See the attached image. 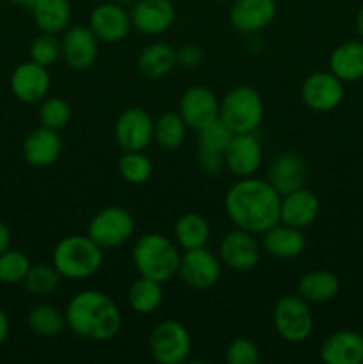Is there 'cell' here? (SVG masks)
I'll return each mask as SVG.
<instances>
[{"label": "cell", "instance_id": "cell-30", "mask_svg": "<svg viewBox=\"0 0 363 364\" xmlns=\"http://www.w3.org/2000/svg\"><path fill=\"white\" fill-rule=\"evenodd\" d=\"M164 301L162 283L139 276L128 288V306L137 315H152Z\"/></svg>", "mask_w": 363, "mask_h": 364}, {"label": "cell", "instance_id": "cell-5", "mask_svg": "<svg viewBox=\"0 0 363 364\" xmlns=\"http://www.w3.org/2000/svg\"><path fill=\"white\" fill-rule=\"evenodd\" d=\"M263 100L251 85H235L219 103V119L233 134H255L263 121Z\"/></svg>", "mask_w": 363, "mask_h": 364}, {"label": "cell", "instance_id": "cell-44", "mask_svg": "<svg viewBox=\"0 0 363 364\" xmlns=\"http://www.w3.org/2000/svg\"><path fill=\"white\" fill-rule=\"evenodd\" d=\"M356 32H358V36L363 41V7L358 11V14H356Z\"/></svg>", "mask_w": 363, "mask_h": 364}, {"label": "cell", "instance_id": "cell-25", "mask_svg": "<svg viewBox=\"0 0 363 364\" xmlns=\"http://www.w3.org/2000/svg\"><path fill=\"white\" fill-rule=\"evenodd\" d=\"M177 68V48L164 41L149 43L137 57V70L148 80L167 77Z\"/></svg>", "mask_w": 363, "mask_h": 364}, {"label": "cell", "instance_id": "cell-20", "mask_svg": "<svg viewBox=\"0 0 363 364\" xmlns=\"http://www.w3.org/2000/svg\"><path fill=\"white\" fill-rule=\"evenodd\" d=\"M306 176H308L306 160L298 151H285L270 162L267 181L276 188L278 194L285 196L305 187Z\"/></svg>", "mask_w": 363, "mask_h": 364}, {"label": "cell", "instance_id": "cell-18", "mask_svg": "<svg viewBox=\"0 0 363 364\" xmlns=\"http://www.w3.org/2000/svg\"><path fill=\"white\" fill-rule=\"evenodd\" d=\"M132 28L144 36H160L169 31L177 18L171 0H135L130 6Z\"/></svg>", "mask_w": 363, "mask_h": 364}, {"label": "cell", "instance_id": "cell-3", "mask_svg": "<svg viewBox=\"0 0 363 364\" xmlns=\"http://www.w3.org/2000/svg\"><path fill=\"white\" fill-rule=\"evenodd\" d=\"M180 258L182 251L177 242L162 233L142 235L132 249V263L139 276L162 284L178 276Z\"/></svg>", "mask_w": 363, "mask_h": 364}, {"label": "cell", "instance_id": "cell-12", "mask_svg": "<svg viewBox=\"0 0 363 364\" xmlns=\"http://www.w3.org/2000/svg\"><path fill=\"white\" fill-rule=\"evenodd\" d=\"M301 100L313 112H331L344 102V82L331 71H315L302 80Z\"/></svg>", "mask_w": 363, "mask_h": 364}, {"label": "cell", "instance_id": "cell-26", "mask_svg": "<svg viewBox=\"0 0 363 364\" xmlns=\"http://www.w3.org/2000/svg\"><path fill=\"white\" fill-rule=\"evenodd\" d=\"M340 294V279L330 270H310L302 274L298 283V295L310 304H322L333 301Z\"/></svg>", "mask_w": 363, "mask_h": 364}, {"label": "cell", "instance_id": "cell-10", "mask_svg": "<svg viewBox=\"0 0 363 364\" xmlns=\"http://www.w3.org/2000/svg\"><path fill=\"white\" fill-rule=\"evenodd\" d=\"M255 237L256 235L238 230V228L223 235L217 247L221 263L235 272H249L255 269L258 265L260 251H262V245Z\"/></svg>", "mask_w": 363, "mask_h": 364}, {"label": "cell", "instance_id": "cell-4", "mask_svg": "<svg viewBox=\"0 0 363 364\" xmlns=\"http://www.w3.org/2000/svg\"><path fill=\"white\" fill-rule=\"evenodd\" d=\"M103 263V249L88 235H70L56 245L52 265L60 277L70 281L88 279L95 276Z\"/></svg>", "mask_w": 363, "mask_h": 364}, {"label": "cell", "instance_id": "cell-29", "mask_svg": "<svg viewBox=\"0 0 363 364\" xmlns=\"http://www.w3.org/2000/svg\"><path fill=\"white\" fill-rule=\"evenodd\" d=\"M210 235H212V230H210V224L206 220V217L196 212H189L178 217L173 228L174 242L184 251L206 247V244L210 240Z\"/></svg>", "mask_w": 363, "mask_h": 364}, {"label": "cell", "instance_id": "cell-45", "mask_svg": "<svg viewBox=\"0 0 363 364\" xmlns=\"http://www.w3.org/2000/svg\"><path fill=\"white\" fill-rule=\"evenodd\" d=\"M6 2H9V4H14V6L28 7V9H31V6H32V4H34V0H6Z\"/></svg>", "mask_w": 363, "mask_h": 364}, {"label": "cell", "instance_id": "cell-6", "mask_svg": "<svg viewBox=\"0 0 363 364\" xmlns=\"http://www.w3.org/2000/svg\"><path fill=\"white\" fill-rule=\"evenodd\" d=\"M273 326L278 336L287 343H302L308 340L315 327L310 302L299 295H283L273 309Z\"/></svg>", "mask_w": 363, "mask_h": 364}, {"label": "cell", "instance_id": "cell-1", "mask_svg": "<svg viewBox=\"0 0 363 364\" xmlns=\"http://www.w3.org/2000/svg\"><path fill=\"white\" fill-rule=\"evenodd\" d=\"M281 196L263 178H238L224 196L228 219L238 230L253 235L265 233L280 223Z\"/></svg>", "mask_w": 363, "mask_h": 364}, {"label": "cell", "instance_id": "cell-21", "mask_svg": "<svg viewBox=\"0 0 363 364\" xmlns=\"http://www.w3.org/2000/svg\"><path fill=\"white\" fill-rule=\"evenodd\" d=\"M320 212V201L312 191L301 187L294 192L281 196V208H280V223L288 224V226L305 228L312 226Z\"/></svg>", "mask_w": 363, "mask_h": 364}, {"label": "cell", "instance_id": "cell-33", "mask_svg": "<svg viewBox=\"0 0 363 364\" xmlns=\"http://www.w3.org/2000/svg\"><path fill=\"white\" fill-rule=\"evenodd\" d=\"M60 274L57 269L48 263H34L28 269L27 276L23 279L25 290L36 297H48L53 291L59 288L60 284Z\"/></svg>", "mask_w": 363, "mask_h": 364}, {"label": "cell", "instance_id": "cell-28", "mask_svg": "<svg viewBox=\"0 0 363 364\" xmlns=\"http://www.w3.org/2000/svg\"><path fill=\"white\" fill-rule=\"evenodd\" d=\"M330 71L344 84L363 78V41H347L337 46L330 55Z\"/></svg>", "mask_w": 363, "mask_h": 364}, {"label": "cell", "instance_id": "cell-8", "mask_svg": "<svg viewBox=\"0 0 363 364\" xmlns=\"http://www.w3.org/2000/svg\"><path fill=\"white\" fill-rule=\"evenodd\" d=\"M135 231L134 217L123 206H105L88 223V237L102 249H116L130 240Z\"/></svg>", "mask_w": 363, "mask_h": 364}, {"label": "cell", "instance_id": "cell-15", "mask_svg": "<svg viewBox=\"0 0 363 364\" xmlns=\"http://www.w3.org/2000/svg\"><path fill=\"white\" fill-rule=\"evenodd\" d=\"M11 92L14 98L21 103H39L48 96L52 87V78L46 66L34 63V60H25L20 63L13 70L9 78Z\"/></svg>", "mask_w": 363, "mask_h": 364}, {"label": "cell", "instance_id": "cell-47", "mask_svg": "<svg viewBox=\"0 0 363 364\" xmlns=\"http://www.w3.org/2000/svg\"><path fill=\"white\" fill-rule=\"evenodd\" d=\"M217 2H223V4H231L233 0H217Z\"/></svg>", "mask_w": 363, "mask_h": 364}, {"label": "cell", "instance_id": "cell-41", "mask_svg": "<svg viewBox=\"0 0 363 364\" xmlns=\"http://www.w3.org/2000/svg\"><path fill=\"white\" fill-rule=\"evenodd\" d=\"M196 160H198V166L201 169V173L206 174V176H217V174H221L226 169V166H224V153L198 148Z\"/></svg>", "mask_w": 363, "mask_h": 364}, {"label": "cell", "instance_id": "cell-24", "mask_svg": "<svg viewBox=\"0 0 363 364\" xmlns=\"http://www.w3.org/2000/svg\"><path fill=\"white\" fill-rule=\"evenodd\" d=\"M63 151V139L59 132L39 127L32 130L23 141V156L32 167H48L59 160Z\"/></svg>", "mask_w": 363, "mask_h": 364}, {"label": "cell", "instance_id": "cell-22", "mask_svg": "<svg viewBox=\"0 0 363 364\" xmlns=\"http://www.w3.org/2000/svg\"><path fill=\"white\" fill-rule=\"evenodd\" d=\"M262 251L276 259H294L302 255L306 247V238L302 230L288 224L278 223L260 235Z\"/></svg>", "mask_w": 363, "mask_h": 364}, {"label": "cell", "instance_id": "cell-32", "mask_svg": "<svg viewBox=\"0 0 363 364\" xmlns=\"http://www.w3.org/2000/svg\"><path fill=\"white\" fill-rule=\"evenodd\" d=\"M27 326L34 334L43 338H52L63 333L66 327L64 313L52 304H38L28 311Z\"/></svg>", "mask_w": 363, "mask_h": 364}, {"label": "cell", "instance_id": "cell-27", "mask_svg": "<svg viewBox=\"0 0 363 364\" xmlns=\"http://www.w3.org/2000/svg\"><path fill=\"white\" fill-rule=\"evenodd\" d=\"M36 27L41 32L60 34L70 27L71 4L70 0H34L31 6Z\"/></svg>", "mask_w": 363, "mask_h": 364}, {"label": "cell", "instance_id": "cell-2", "mask_svg": "<svg viewBox=\"0 0 363 364\" xmlns=\"http://www.w3.org/2000/svg\"><path fill=\"white\" fill-rule=\"evenodd\" d=\"M64 318L71 333L95 343L114 340L123 326L120 306L100 290H82L75 294L64 309Z\"/></svg>", "mask_w": 363, "mask_h": 364}, {"label": "cell", "instance_id": "cell-46", "mask_svg": "<svg viewBox=\"0 0 363 364\" xmlns=\"http://www.w3.org/2000/svg\"><path fill=\"white\" fill-rule=\"evenodd\" d=\"M112 2L120 4V6H123V7H128V6H132V4H134L135 0H112Z\"/></svg>", "mask_w": 363, "mask_h": 364}, {"label": "cell", "instance_id": "cell-23", "mask_svg": "<svg viewBox=\"0 0 363 364\" xmlns=\"http://www.w3.org/2000/svg\"><path fill=\"white\" fill-rule=\"evenodd\" d=\"M320 359L326 364H362L363 336L351 329L335 331L320 345Z\"/></svg>", "mask_w": 363, "mask_h": 364}, {"label": "cell", "instance_id": "cell-35", "mask_svg": "<svg viewBox=\"0 0 363 364\" xmlns=\"http://www.w3.org/2000/svg\"><path fill=\"white\" fill-rule=\"evenodd\" d=\"M39 123L41 127L52 128V130H63L68 127L71 119V107L60 96H46L43 102H39Z\"/></svg>", "mask_w": 363, "mask_h": 364}, {"label": "cell", "instance_id": "cell-14", "mask_svg": "<svg viewBox=\"0 0 363 364\" xmlns=\"http://www.w3.org/2000/svg\"><path fill=\"white\" fill-rule=\"evenodd\" d=\"M89 28L100 43L116 45L127 39L132 31L130 13L116 2H102L89 13Z\"/></svg>", "mask_w": 363, "mask_h": 364}, {"label": "cell", "instance_id": "cell-37", "mask_svg": "<svg viewBox=\"0 0 363 364\" xmlns=\"http://www.w3.org/2000/svg\"><path fill=\"white\" fill-rule=\"evenodd\" d=\"M28 53H31V60H34V63L46 68L52 66L60 57V39L57 38V34L41 32L32 39Z\"/></svg>", "mask_w": 363, "mask_h": 364}, {"label": "cell", "instance_id": "cell-13", "mask_svg": "<svg viewBox=\"0 0 363 364\" xmlns=\"http://www.w3.org/2000/svg\"><path fill=\"white\" fill-rule=\"evenodd\" d=\"M219 100L212 89L205 85H192L182 95L178 103V114L191 130H203L219 119Z\"/></svg>", "mask_w": 363, "mask_h": 364}, {"label": "cell", "instance_id": "cell-17", "mask_svg": "<svg viewBox=\"0 0 363 364\" xmlns=\"http://www.w3.org/2000/svg\"><path fill=\"white\" fill-rule=\"evenodd\" d=\"M263 162V148L255 134H235L224 151V166L233 176L249 178L258 173Z\"/></svg>", "mask_w": 363, "mask_h": 364}, {"label": "cell", "instance_id": "cell-38", "mask_svg": "<svg viewBox=\"0 0 363 364\" xmlns=\"http://www.w3.org/2000/svg\"><path fill=\"white\" fill-rule=\"evenodd\" d=\"M233 132L226 127L221 119H216L205 127L203 130L198 132V148L210 149V151L224 153L226 151L228 144L233 139Z\"/></svg>", "mask_w": 363, "mask_h": 364}, {"label": "cell", "instance_id": "cell-36", "mask_svg": "<svg viewBox=\"0 0 363 364\" xmlns=\"http://www.w3.org/2000/svg\"><path fill=\"white\" fill-rule=\"evenodd\" d=\"M31 265V259H28L23 252L16 251V249H7L6 252L0 255V283H23Z\"/></svg>", "mask_w": 363, "mask_h": 364}, {"label": "cell", "instance_id": "cell-48", "mask_svg": "<svg viewBox=\"0 0 363 364\" xmlns=\"http://www.w3.org/2000/svg\"><path fill=\"white\" fill-rule=\"evenodd\" d=\"M0 27H2V16H0Z\"/></svg>", "mask_w": 363, "mask_h": 364}, {"label": "cell", "instance_id": "cell-40", "mask_svg": "<svg viewBox=\"0 0 363 364\" xmlns=\"http://www.w3.org/2000/svg\"><path fill=\"white\" fill-rule=\"evenodd\" d=\"M205 63V50L196 43H185L177 50V66L184 70H198Z\"/></svg>", "mask_w": 363, "mask_h": 364}, {"label": "cell", "instance_id": "cell-9", "mask_svg": "<svg viewBox=\"0 0 363 364\" xmlns=\"http://www.w3.org/2000/svg\"><path fill=\"white\" fill-rule=\"evenodd\" d=\"M223 276V263L219 256L206 247L189 249L182 252L178 277L194 290H210Z\"/></svg>", "mask_w": 363, "mask_h": 364}, {"label": "cell", "instance_id": "cell-7", "mask_svg": "<svg viewBox=\"0 0 363 364\" xmlns=\"http://www.w3.org/2000/svg\"><path fill=\"white\" fill-rule=\"evenodd\" d=\"M148 350L159 364L185 363L192 350L191 333L178 320H162L149 333Z\"/></svg>", "mask_w": 363, "mask_h": 364}, {"label": "cell", "instance_id": "cell-43", "mask_svg": "<svg viewBox=\"0 0 363 364\" xmlns=\"http://www.w3.org/2000/svg\"><path fill=\"white\" fill-rule=\"evenodd\" d=\"M11 249V230L6 223L0 220V255Z\"/></svg>", "mask_w": 363, "mask_h": 364}, {"label": "cell", "instance_id": "cell-11", "mask_svg": "<svg viewBox=\"0 0 363 364\" xmlns=\"http://www.w3.org/2000/svg\"><path fill=\"white\" fill-rule=\"evenodd\" d=\"M153 117L141 107L125 109L114 123V139L123 151H144L153 142Z\"/></svg>", "mask_w": 363, "mask_h": 364}, {"label": "cell", "instance_id": "cell-31", "mask_svg": "<svg viewBox=\"0 0 363 364\" xmlns=\"http://www.w3.org/2000/svg\"><path fill=\"white\" fill-rule=\"evenodd\" d=\"M187 124L178 112H164L153 123V141L166 151L180 148L187 135Z\"/></svg>", "mask_w": 363, "mask_h": 364}, {"label": "cell", "instance_id": "cell-16", "mask_svg": "<svg viewBox=\"0 0 363 364\" xmlns=\"http://www.w3.org/2000/svg\"><path fill=\"white\" fill-rule=\"evenodd\" d=\"M100 41L93 31L84 25H73L63 32L60 38V57L75 71H85L96 63Z\"/></svg>", "mask_w": 363, "mask_h": 364}, {"label": "cell", "instance_id": "cell-19", "mask_svg": "<svg viewBox=\"0 0 363 364\" xmlns=\"http://www.w3.org/2000/svg\"><path fill=\"white\" fill-rule=\"evenodd\" d=\"M274 0H233L230 4V25L241 34H258L276 18Z\"/></svg>", "mask_w": 363, "mask_h": 364}, {"label": "cell", "instance_id": "cell-42", "mask_svg": "<svg viewBox=\"0 0 363 364\" xmlns=\"http://www.w3.org/2000/svg\"><path fill=\"white\" fill-rule=\"evenodd\" d=\"M11 333V322H9V316L7 313L0 308V347L7 341Z\"/></svg>", "mask_w": 363, "mask_h": 364}, {"label": "cell", "instance_id": "cell-34", "mask_svg": "<svg viewBox=\"0 0 363 364\" xmlns=\"http://www.w3.org/2000/svg\"><path fill=\"white\" fill-rule=\"evenodd\" d=\"M117 173L127 183L142 185L152 178L153 164L142 151H123L117 160Z\"/></svg>", "mask_w": 363, "mask_h": 364}, {"label": "cell", "instance_id": "cell-39", "mask_svg": "<svg viewBox=\"0 0 363 364\" xmlns=\"http://www.w3.org/2000/svg\"><path fill=\"white\" fill-rule=\"evenodd\" d=\"M224 359L228 364H258L260 363V348L253 340L244 336H238L230 341Z\"/></svg>", "mask_w": 363, "mask_h": 364}]
</instances>
